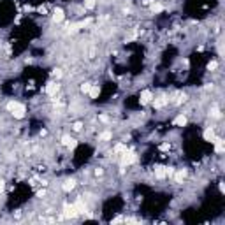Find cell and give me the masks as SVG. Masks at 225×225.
<instances>
[{"label":"cell","mask_w":225,"mask_h":225,"mask_svg":"<svg viewBox=\"0 0 225 225\" xmlns=\"http://www.w3.org/2000/svg\"><path fill=\"white\" fill-rule=\"evenodd\" d=\"M2 192H4V181L0 179V193H2Z\"/></svg>","instance_id":"obj_32"},{"label":"cell","mask_w":225,"mask_h":225,"mask_svg":"<svg viewBox=\"0 0 225 225\" xmlns=\"http://www.w3.org/2000/svg\"><path fill=\"white\" fill-rule=\"evenodd\" d=\"M114 151H116V153H125V151H127V146H125L123 143H121V144H116V146H114Z\"/></svg>","instance_id":"obj_18"},{"label":"cell","mask_w":225,"mask_h":225,"mask_svg":"<svg viewBox=\"0 0 225 225\" xmlns=\"http://www.w3.org/2000/svg\"><path fill=\"white\" fill-rule=\"evenodd\" d=\"M202 137H204V141H207V143H213L215 137H216L215 129H213V127H207L206 130H204V134H202Z\"/></svg>","instance_id":"obj_5"},{"label":"cell","mask_w":225,"mask_h":225,"mask_svg":"<svg viewBox=\"0 0 225 225\" xmlns=\"http://www.w3.org/2000/svg\"><path fill=\"white\" fill-rule=\"evenodd\" d=\"M74 206H76V209H77V213H79V215H85V213H86V206H85L83 199H77V201L74 202Z\"/></svg>","instance_id":"obj_10"},{"label":"cell","mask_w":225,"mask_h":225,"mask_svg":"<svg viewBox=\"0 0 225 225\" xmlns=\"http://www.w3.org/2000/svg\"><path fill=\"white\" fill-rule=\"evenodd\" d=\"M109 139H111V132L109 130H106V132L100 134V141H109Z\"/></svg>","instance_id":"obj_19"},{"label":"cell","mask_w":225,"mask_h":225,"mask_svg":"<svg viewBox=\"0 0 225 225\" xmlns=\"http://www.w3.org/2000/svg\"><path fill=\"white\" fill-rule=\"evenodd\" d=\"M79 213H77V209H76L74 204H65V207H63V216L65 218H74V216H77Z\"/></svg>","instance_id":"obj_3"},{"label":"cell","mask_w":225,"mask_h":225,"mask_svg":"<svg viewBox=\"0 0 225 225\" xmlns=\"http://www.w3.org/2000/svg\"><path fill=\"white\" fill-rule=\"evenodd\" d=\"M185 100H187V95H185V93H179V95H178V100H176V104H183Z\"/></svg>","instance_id":"obj_22"},{"label":"cell","mask_w":225,"mask_h":225,"mask_svg":"<svg viewBox=\"0 0 225 225\" xmlns=\"http://www.w3.org/2000/svg\"><path fill=\"white\" fill-rule=\"evenodd\" d=\"M151 99H153V93H151L150 90H144V92H141V97H139L141 104H150Z\"/></svg>","instance_id":"obj_8"},{"label":"cell","mask_w":225,"mask_h":225,"mask_svg":"<svg viewBox=\"0 0 225 225\" xmlns=\"http://www.w3.org/2000/svg\"><path fill=\"white\" fill-rule=\"evenodd\" d=\"M53 76H55L56 79H60V77H62V71H60V69H55V71H53Z\"/></svg>","instance_id":"obj_27"},{"label":"cell","mask_w":225,"mask_h":225,"mask_svg":"<svg viewBox=\"0 0 225 225\" xmlns=\"http://www.w3.org/2000/svg\"><path fill=\"white\" fill-rule=\"evenodd\" d=\"M216 67H218V63H216V62H209V63H207V69H209V71H215Z\"/></svg>","instance_id":"obj_25"},{"label":"cell","mask_w":225,"mask_h":225,"mask_svg":"<svg viewBox=\"0 0 225 225\" xmlns=\"http://www.w3.org/2000/svg\"><path fill=\"white\" fill-rule=\"evenodd\" d=\"M63 18H65V16H63V11H62V9H55V12H53V21H55V23H62Z\"/></svg>","instance_id":"obj_11"},{"label":"cell","mask_w":225,"mask_h":225,"mask_svg":"<svg viewBox=\"0 0 225 225\" xmlns=\"http://www.w3.org/2000/svg\"><path fill=\"white\" fill-rule=\"evenodd\" d=\"M165 176L172 178V176H174V169H172V167H165Z\"/></svg>","instance_id":"obj_24"},{"label":"cell","mask_w":225,"mask_h":225,"mask_svg":"<svg viewBox=\"0 0 225 225\" xmlns=\"http://www.w3.org/2000/svg\"><path fill=\"white\" fill-rule=\"evenodd\" d=\"M151 11H153V12H160V11H164V5L158 4V2H157V4H151Z\"/></svg>","instance_id":"obj_17"},{"label":"cell","mask_w":225,"mask_h":225,"mask_svg":"<svg viewBox=\"0 0 225 225\" xmlns=\"http://www.w3.org/2000/svg\"><path fill=\"white\" fill-rule=\"evenodd\" d=\"M76 187V181L74 179H67V181H65V183H63V192H71V190H72V188Z\"/></svg>","instance_id":"obj_15"},{"label":"cell","mask_w":225,"mask_h":225,"mask_svg":"<svg viewBox=\"0 0 225 225\" xmlns=\"http://www.w3.org/2000/svg\"><path fill=\"white\" fill-rule=\"evenodd\" d=\"M211 116L220 118V109H218V107H213V109H211Z\"/></svg>","instance_id":"obj_23"},{"label":"cell","mask_w":225,"mask_h":225,"mask_svg":"<svg viewBox=\"0 0 225 225\" xmlns=\"http://www.w3.org/2000/svg\"><path fill=\"white\" fill-rule=\"evenodd\" d=\"M155 176H157L158 179H164V178H165V167H162V165L155 167Z\"/></svg>","instance_id":"obj_14"},{"label":"cell","mask_w":225,"mask_h":225,"mask_svg":"<svg viewBox=\"0 0 225 225\" xmlns=\"http://www.w3.org/2000/svg\"><path fill=\"white\" fill-rule=\"evenodd\" d=\"M7 109L12 112V116H14V118H18V120H21V118L25 116V106H23V104H19V102H14V100L7 102Z\"/></svg>","instance_id":"obj_1"},{"label":"cell","mask_w":225,"mask_h":225,"mask_svg":"<svg viewBox=\"0 0 225 225\" xmlns=\"http://www.w3.org/2000/svg\"><path fill=\"white\" fill-rule=\"evenodd\" d=\"M120 222H123V218H121V216H118V218H114V220H112V224H120Z\"/></svg>","instance_id":"obj_30"},{"label":"cell","mask_w":225,"mask_h":225,"mask_svg":"<svg viewBox=\"0 0 225 225\" xmlns=\"http://www.w3.org/2000/svg\"><path fill=\"white\" fill-rule=\"evenodd\" d=\"M58 90H60V85L58 83H48V86H46V93L48 95H56L58 93Z\"/></svg>","instance_id":"obj_7"},{"label":"cell","mask_w":225,"mask_h":225,"mask_svg":"<svg viewBox=\"0 0 225 225\" xmlns=\"http://www.w3.org/2000/svg\"><path fill=\"white\" fill-rule=\"evenodd\" d=\"M44 195H46V192H44V190H40V192L37 193V197H44Z\"/></svg>","instance_id":"obj_31"},{"label":"cell","mask_w":225,"mask_h":225,"mask_svg":"<svg viewBox=\"0 0 225 225\" xmlns=\"http://www.w3.org/2000/svg\"><path fill=\"white\" fill-rule=\"evenodd\" d=\"M100 121H104V123H107V121H109V118H107L106 114H100Z\"/></svg>","instance_id":"obj_29"},{"label":"cell","mask_w":225,"mask_h":225,"mask_svg":"<svg viewBox=\"0 0 225 225\" xmlns=\"http://www.w3.org/2000/svg\"><path fill=\"white\" fill-rule=\"evenodd\" d=\"M169 148H171V144H169V143H164V144L160 146V150H162V151H167Z\"/></svg>","instance_id":"obj_28"},{"label":"cell","mask_w":225,"mask_h":225,"mask_svg":"<svg viewBox=\"0 0 225 225\" xmlns=\"http://www.w3.org/2000/svg\"><path fill=\"white\" fill-rule=\"evenodd\" d=\"M215 150L218 151V153H222V151H225V141L224 139H220V137H215Z\"/></svg>","instance_id":"obj_9"},{"label":"cell","mask_w":225,"mask_h":225,"mask_svg":"<svg viewBox=\"0 0 225 225\" xmlns=\"http://www.w3.org/2000/svg\"><path fill=\"white\" fill-rule=\"evenodd\" d=\"M81 129H83V123H81V121H76V123H74V130L79 132Z\"/></svg>","instance_id":"obj_26"},{"label":"cell","mask_w":225,"mask_h":225,"mask_svg":"<svg viewBox=\"0 0 225 225\" xmlns=\"http://www.w3.org/2000/svg\"><path fill=\"white\" fill-rule=\"evenodd\" d=\"M185 176H187V171H185V169H179L178 172L174 171V178H176L178 183H183V178H185Z\"/></svg>","instance_id":"obj_12"},{"label":"cell","mask_w":225,"mask_h":225,"mask_svg":"<svg viewBox=\"0 0 225 225\" xmlns=\"http://www.w3.org/2000/svg\"><path fill=\"white\" fill-rule=\"evenodd\" d=\"M85 7H86V9H93L95 7V0H85Z\"/></svg>","instance_id":"obj_21"},{"label":"cell","mask_w":225,"mask_h":225,"mask_svg":"<svg viewBox=\"0 0 225 225\" xmlns=\"http://www.w3.org/2000/svg\"><path fill=\"white\" fill-rule=\"evenodd\" d=\"M88 93H90L92 99H97V97L100 95V88H99L97 85H92V88H90V92H88Z\"/></svg>","instance_id":"obj_16"},{"label":"cell","mask_w":225,"mask_h":225,"mask_svg":"<svg viewBox=\"0 0 225 225\" xmlns=\"http://www.w3.org/2000/svg\"><path fill=\"white\" fill-rule=\"evenodd\" d=\"M62 144L67 146V148H71V150H74L76 146H77V141H74L71 135H63V137H62Z\"/></svg>","instance_id":"obj_4"},{"label":"cell","mask_w":225,"mask_h":225,"mask_svg":"<svg viewBox=\"0 0 225 225\" xmlns=\"http://www.w3.org/2000/svg\"><path fill=\"white\" fill-rule=\"evenodd\" d=\"M187 116H185V114H179V116H176V118H174V123H176V125H179V127H185V125H187Z\"/></svg>","instance_id":"obj_13"},{"label":"cell","mask_w":225,"mask_h":225,"mask_svg":"<svg viewBox=\"0 0 225 225\" xmlns=\"http://www.w3.org/2000/svg\"><path fill=\"white\" fill-rule=\"evenodd\" d=\"M167 102H169V99L165 97V95H162V97H158V99L153 100V107H155V109H160V107H164Z\"/></svg>","instance_id":"obj_6"},{"label":"cell","mask_w":225,"mask_h":225,"mask_svg":"<svg viewBox=\"0 0 225 225\" xmlns=\"http://www.w3.org/2000/svg\"><path fill=\"white\" fill-rule=\"evenodd\" d=\"M137 160V157H135V153L134 151H125V155H123V158H121V165L125 167V165H130V164H134Z\"/></svg>","instance_id":"obj_2"},{"label":"cell","mask_w":225,"mask_h":225,"mask_svg":"<svg viewBox=\"0 0 225 225\" xmlns=\"http://www.w3.org/2000/svg\"><path fill=\"white\" fill-rule=\"evenodd\" d=\"M90 88H92V83H85V85H81V92H83V93H88Z\"/></svg>","instance_id":"obj_20"}]
</instances>
